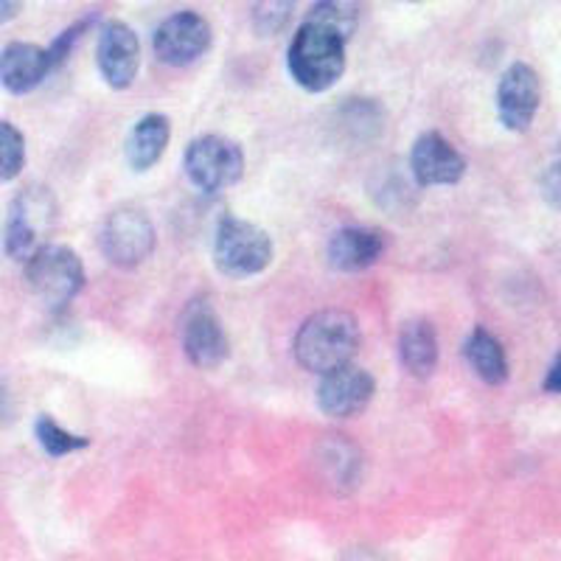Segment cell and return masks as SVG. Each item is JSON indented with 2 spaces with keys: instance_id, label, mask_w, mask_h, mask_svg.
I'll use <instances>...</instances> for the list:
<instances>
[{
  "instance_id": "cell-1",
  "label": "cell",
  "mask_w": 561,
  "mask_h": 561,
  "mask_svg": "<svg viewBox=\"0 0 561 561\" xmlns=\"http://www.w3.org/2000/svg\"><path fill=\"white\" fill-rule=\"evenodd\" d=\"M345 43L348 34L314 14H307L287 51V70L293 82L307 93H325L334 88L345 73Z\"/></svg>"
},
{
  "instance_id": "cell-2",
  "label": "cell",
  "mask_w": 561,
  "mask_h": 561,
  "mask_svg": "<svg viewBox=\"0 0 561 561\" xmlns=\"http://www.w3.org/2000/svg\"><path fill=\"white\" fill-rule=\"evenodd\" d=\"M359 348V323L343 309H323L300 323L295 334V359L309 374H329L351 363Z\"/></svg>"
},
{
  "instance_id": "cell-3",
  "label": "cell",
  "mask_w": 561,
  "mask_h": 561,
  "mask_svg": "<svg viewBox=\"0 0 561 561\" xmlns=\"http://www.w3.org/2000/svg\"><path fill=\"white\" fill-rule=\"evenodd\" d=\"M275 244L259 225L239 217L219 219L214 233V264L228 278H253L273 264Z\"/></svg>"
},
{
  "instance_id": "cell-4",
  "label": "cell",
  "mask_w": 561,
  "mask_h": 561,
  "mask_svg": "<svg viewBox=\"0 0 561 561\" xmlns=\"http://www.w3.org/2000/svg\"><path fill=\"white\" fill-rule=\"evenodd\" d=\"M26 284L45 307L62 309L84 287V264L77 250L48 244L34 250L26 262Z\"/></svg>"
},
{
  "instance_id": "cell-5",
  "label": "cell",
  "mask_w": 561,
  "mask_h": 561,
  "mask_svg": "<svg viewBox=\"0 0 561 561\" xmlns=\"http://www.w3.org/2000/svg\"><path fill=\"white\" fill-rule=\"evenodd\" d=\"M183 167L194 188L203 194H219L242 180L244 154L237 140L225 135H199L185 149Z\"/></svg>"
},
{
  "instance_id": "cell-6",
  "label": "cell",
  "mask_w": 561,
  "mask_h": 561,
  "mask_svg": "<svg viewBox=\"0 0 561 561\" xmlns=\"http://www.w3.org/2000/svg\"><path fill=\"white\" fill-rule=\"evenodd\" d=\"M154 225L140 208H115L102 225L99 248L113 267L135 270L154 253Z\"/></svg>"
},
{
  "instance_id": "cell-7",
  "label": "cell",
  "mask_w": 561,
  "mask_h": 561,
  "mask_svg": "<svg viewBox=\"0 0 561 561\" xmlns=\"http://www.w3.org/2000/svg\"><path fill=\"white\" fill-rule=\"evenodd\" d=\"M57 219V205L45 188H26L9 205L7 230H3V244L12 262H26L28 255L45 244V233L54 228Z\"/></svg>"
},
{
  "instance_id": "cell-8",
  "label": "cell",
  "mask_w": 561,
  "mask_h": 561,
  "mask_svg": "<svg viewBox=\"0 0 561 561\" xmlns=\"http://www.w3.org/2000/svg\"><path fill=\"white\" fill-rule=\"evenodd\" d=\"M214 43V32H210V23L203 14L185 9V12H174L172 18H167L154 32V54L163 65H172V68H185V65H194L199 57H205Z\"/></svg>"
},
{
  "instance_id": "cell-9",
  "label": "cell",
  "mask_w": 561,
  "mask_h": 561,
  "mask_svg": "<svg viewBox=\"0 0 561 561\" xmlns=\"http://www.w3.org/2000/svg\"><path fill=\"white\" fill-rule=\"evenodd\" d=\"M374 393H377V382L368 370L345 363L323 374L318 388V408L329 419H354L365 413Z\"/></svg>"
},
{
  "instance_id": "cell-10",
  "label": "cell",
  "mask_w": 561,
  "mask_h": 561,
  "mask_svg": "<svg viewBox=\"0 0 561 561\" xmlns=\"http://www.w3.org/2000/svg\"><path fill=\"white\" fill-rule=\"evenodd\" d=\"M542 104V82L530 65L514 62L497 84V115L508 133H528Z\"/></svg>"
},
{
  "instance_id": "cell-11",
  "label": "cell",
  "mask_w": 561,
  "mask_h": 561,
  "mask_svg": "<svg viewBox=\"0 0 561 561\" xmlns=\"http://www.w3.org/2000/svg\"><path fill=\"white\" fill-rule=\"evenodd\" d=\"M410 172L421 188L455 185L463 180L466 158L440 133H424L415 138L410 152Z\"/></svg>"
},
{
  "instance_id": "cell-12",
  "label": "cell",
  "mask_w": 561,
  "mask_h": 561,
  "mask_svg": "<svg viewBox=\"0 0 561 561\" xmlns=\"http://www.w3.org/2000/svg\"><path fill=\"white\" fill-rule=\"evenodd\" d=\"M96 62L102 70L104 82L113 90H127L135 82L140 68V43L138 34L122 23V20H110L99 32L96 45Z\"/></svg>"
},
{
  "instance_id": "cell-13",
  "label": "cell",
  "mask_w": 561,
  "mask_h": 561,
  "mask_svg": "<svg viewBox=\"0 0 561 561\" xmlns=\"http://www.w3.org/2000/svg\"><path fill=\"white\" fill-rule=\"evenodd\" d=\"M183 351L199 370H214L230 357V340L208 307H194L183 323Z\"/></svg>"
},
{
  "instance_id": "cell-14",
  "label": "cell",
  "mask_w": 561,
  "mask_h": 561,
  "mask_svg": "<svg viewBox=\"0 0 561 561\" xmlns=\"http://www.w3.org/2000/svg\"><path fill=\"white\" fill-rule=\"evenodd\" d=\"M51 70V54L43 45L9 43L0 54V84L14 96H26L37 90Z\"/></svg>"
},
{
  "instance_id": "cell-15",
  "label": "cell",
  "mask_w": 561,
  "mask_h": 561,
  "mask_svg": "<svg viewBox=\"0 0 561 561\" xmlns=\"http://www.w3.org/2000/svg\"><path fill=\"white\" fill-rule=\"evenodd\" d=\"M385 248H388L385 233L351 225V228H340L329 239V264L340 273H363L382 259Z\"/></svg>"
},
{
  "instance_id": "cell-16",
  "label": "cell",
  "mask_w": 561,
  "mask_h": 561,
  "mask_svg": "<svg viewBox=\"0 0 561 561\" xmlns=\"http://www.w3.org/2000/svg\"><path fill=\"white\" fill-rule=\"evenodd\" d=\"M169 140H172V124L167 115L149 113L144 115L127 138V163L133 172H149L160 158L167 154Z\"/></svg>"
},
{
  "instance_id": "cell-17",
  "label": "cell",
  "mask_w": 561,
  "mask_h": 561,
  "mask_svg": "<svg viewBox=\"0 0 561 561\" xmlns=\"http://www.w3.org/2000/svg\"><path fill=\"white\" fill-rule=\"evenodd\" d=\"M399 363L415 379H430L438 368V334L427 320H410L399 332Z\"/></svg>"
},
{
  "instance_id": "cell-18",
  "label": "cell",
  "mask_w": 561,
  "mask_h": 561,
  "mask_svg": "<svg viewBox=\"0 0 561 561\" xmlns=\"http://www.w3.org/2000/svg\"><path fill=\"white\" fill-rule=\"evenodd\" d=\"M463 357L485 385H494V388H497V385L508 382L511 370L503 343H500L489 329H483V325H478V329L466 337Z\"/></svg>"
},
{
  "instance_id": "cell-19",
  "label": "cell",
  "mask_w": 561,
  "mask_h": 561,
  "mask_svg": "<svg viewBox=\"0 0 561 561\" xmlns=\"http://www.w3.org/2000/svg\"><path fill=\"white\" fill-rule=\"evenodd\" d=\"M34 435H37L39 447L45 449V455H51V458H65V455L82 453V449L90 447V438L68 433L65 427H59L51 415H39L37 424H34Z\"/></svg>"
},
{
  "instance_id": "cell-20",
  "label": "cell",
  "mask_w": 561,
  "mask_h": 561,
  "mask_svg": "<svg viewBox=\"0 0 561 561\" xmlns=\"http://www.w3.org/2000/svg\"><path fill=\"white\" fill-rule=\"evenodd\" d=\"M26 167V138L14 124L0 122V183L18 178Z\"/></svg>"
},
{
  "instance_id": "cell-21",
  "label": "cell",
  "mask_w": 561,
  "mask_h": 561,
  "mask_svg": "<svg viewBox=\"0 0 561 561\" xmlns=\"http://www.w3.org/2000/svg\"><path fill=\"white\" fill-rule=\"evenodd\" d=\"M295 12V0H255L253 28L259 37H275L289 26Z\"/></svg>"
},
{
  "instance_id": "cell-22",
  "label": "cell",
  "mask_w": 561,
  "mask_h": 561,
  "mask_svg": "<svg viewBox=\"0 0 561 561\" xmlns=\"http://www.w3.org/2000/svg\"><path fill=\"white\" fill-rule=\"evenodd\" d=\"M542 188H545V197L553 208H559V192H561V183H559V163L548 169V174L542 178Z\"/></svg>"
},
{
  "instance_id": "cell-23",
  "label": "cell",
  "mask_w": 561,
  "mask_h": 561,
  "mask_svg": "<svg viewBox=\"0 0 561 561\" xmlns=\"http://www.w3.org/2000/svg\"><path fill=\"white\" fill-rule=\"evenodd\" d=\"M559 377H561V363H559V357L553 359V363H550V368H548V379H545V393L548 396H556L559 393Z\"/></svg>"
},
{
  "instance_id": "cell-24",
  "label": "cell",
  "mask_w": 561,
  "mask_h": 561,
  "mask_svg": "<svg viewBox=\"0 0 561 561\" xmlns=\"http://www.w3.org/2000/svg\"><path fill=\"white\" fill-rule=\"evenodd\" d=\"M20 9H23V0H0V23L18 18Z\"/></svg>"
},
{
  "instance_id": "cell-25",
  "label": "cell",
  "mask_w": 561,
  "mask_h": 561,
  "mask_svg": "<svg viewBox=\"0 0 561 561\" xmlns=\"http://www.w3.org/2000/svg\"><path fill=\"white\" fill-rule=\"evenodd\" d=\"M408 3H421V0H408Z\"/></svg>"
}]
</instances>
